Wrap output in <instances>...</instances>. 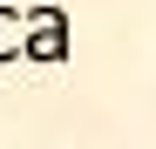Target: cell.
I'll return each instance as SVG.
<instances>
[{"instance_id": "cell-1", "label": "cell", "mask_w": 156, "mask_h": 149, "mask_svg": "<svg viewBox=\"0 0 156 149\" xmlns=\"http://www.w3.org/2000/svg\"><path fill=\"white\" fill-rule=\"evenodd\" d=\"M20 61H41V68L68 61V14L61 7H27L20 14Z\"/></svg>"}, {"instance_id": "cell-2", "label": "cell", "mask_w": 156, "mask_h": 149, "mask_svg": "<svg viewBox=\"0 0 156 149\" xmlns=\"http://www.w3.org/2000/svg\"><path fill=\"white\" fill-rule=\"evenodd\" d=\"M0 61H20V14L0 7Z\"/></svg>"}]
</instances>
